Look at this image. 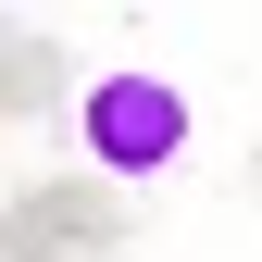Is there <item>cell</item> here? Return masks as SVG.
Returning <instances> with one entry per match:
<instances>
[{"label": "cell", "instance_id": "1", "mask_svg": "<svg viewBox=\"0 0 262 262\" xmlns=\"http://www.w3.org/2000/svg\"><path fill=\"white\" fill-rule=\"evenodd\" d=\"M75 150H88V175H113V187L175 175V150H187V88H162L150 62L88 75V88H75Z\"/></svg>", "mask_w": 262, "mask_h": 262}, {"label": "cell", "instance_id": "3", "mask_svg": "<svg viewBox=\"0 0 262 262\" xmlns=\"http://www.w3.org/2000/svg\"><path fill=\"white\" fill-rule=\"evenodd\" d=\"M50 75H62V38L50 25H13V113H50Z\"/></svg>", "mask_w": 262, "mask_h": 262}, {"label": "cell", "instance_id": "2", "mask_svg": "<svg viewBox=\"0 0 262 262\" xmlns=\"http://www.w3.org/2000/svg\"><path fill=\"white\" fill-rule=\"evenodd\" d=\"M13 237H25V262H50V237H75V250H113V237H125V187H113V175H62V187H25Z\"/></svg>", "mask_w": 262, "mask_h": 262}]
</instances>
